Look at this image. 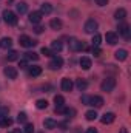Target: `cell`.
I'll return each mask as SVG.
<instances>
[{"mask_svg": "<svg viewBox=\"0 0 131 133\" xmlns=\"http://www.w3.org/2000/svg\"><path fill=\"white\" fill-rule=\"evenodd\" d=\"M114 56H116V59L117 61H127V57H128V51L127 50H123V48H120V50H117L116 53H114Z\"/></svg>", "mask_w": 131, "mask_h": 133, "instance_id": "15", "label": "cell"}, {"mask_svg": "<svg viewBox=\"0 0 131 133\" xmlns=\"http://www.w3.org/2000/svg\"><path fill=\"white\" fill-rule=\"evenodd\" d=\"M80 101H82V104L88 105V102H90V96H82V98H80Z\"/></svg>", "mask_w": 131, "mask_h": 133, "instance_id": "39", "label": "cell"}, {"mask_svg": "<svg viewBox=\"0 0 131 133\" xmlns=\"http://www.w3.org/2000/svg\"><path fill=\"white\" fill-rule=\"evenodd\" d=\"M69 48H71L72 51H80V50L85 48V45H83L80 40H77V39H71V40H69Z\"/></svg>", "mask_w": 131, "mask_h": 133, "instance_id": "9", "label": "cell"}, {"mask_svg": "<svg viewBox=\"0 0 131 133\" xmlns=\"http://www.w3.org/2000/svg\"><path fill=\"white\" fill-rule=\"evenodd\" d=\"M23 133H34V125L30 124V122H26L25 124V129H23Z\"/></svg>", "mask_w": 131, "mask_h": 133, "instance_id": "34", "label": "cell"}, {"mask_svg": "<svg viewBox=\"0 0 131 133\" xmlns=\"http://www.w3.org/2000/svg\"><path fill=\"white\" fill-rule=\"evenodd\" d=\"M85 118H86L88 121H96V119H97V113H96V110H88V111L85 113Z\"/></svg>", "mask_w": 131, "mask_h": 133, "instance_id": "27", "label": "cell"}, {"mask_svg": "<svg viewBox=\"0 0 131 133\" xmlns=\"http://www.w3.org/2000/svg\"><path fill=\"white\" fill-rule=\"evenodd\" d=\"M79 64H80V66H82L83 70H90V68H91V59H90V57H80Z\"/></svg>", "mask_w": 131, "mask_h": 133, "instance_id": "21", "label": "cell"}, {"mask_svg": "<svg viewBox=\"0 0 131 133\" xmlns=\"http://www.w3.org/2000/svg\"><path fill=\"white\" fill-rule=\"evenodd\" d=\"M105 40H106L110 45H116V43L119 42V36L116 33H113V31H108V33L105 34Z\"/></svg>", "mask_w": 131, "mask_h": 133, "instance_id": "10", "label": "cell"}, {"mask_svg": "<svg viewBox=\"0 0 131 133\" xmlns=\"http://www.w3.org/2000/svg\"><path fill=\"white\" fill-rule=\"evenodd\" d=\"M3 73L8 79H16L17 77V68H14V66H6L3 70Z\"/></svg>", "mask_w": 131, "mask_h": 133, "instance_id": "11", "label": "cell"}, {"mask_svg": "<svg viewBox=\"0 0 131 133\" xmlns=\"http://www.w3.org/2000/svg\"><path fill=\"white\" fill-rule=\"evenodd\" d=\"M96 3H97L99 6H105L108 3V0H96Z\"/></svg>", "mask_w": 131, "mask_h": 133, "instance_id": "40", "label": "cell"}, {"mask_svg": "<svg viewBox=\"0 0 131 133\" xmlns=\"http://www.w3.org/2000/svg\"><path fill=\"white\" fill-rule=\"evenodd\" d=\"M12 133H23V132H22L20 129H16V130H14V132H12Z\"/></svg>", "mask_w": 131, "mask_h": 133, "instance_id": "43", "label": "cell"}, {"mask_svg": "<svg viewBox=\"0 0 131 133\" xmlns=\"http://www.w3.org/2000/svg\"><path fill=\"white\" fill-rule=\"evenodd\" d=\"M93 53H94V56H100V53H102V51H100V48H99V46H93Z\"/></svg>", "mask_w": 131, "mask_h": 133, "instance_id": "38", "label": "cell"}, {"mask_svg": "<svg viewBox=\"0 0 131 133\" xmlns=\"http://www.w3.org/2000/svg\"><path fill=\"white\" fill-rule=\"evenodd\" d=\"M76 87H77L80 91H83V90H86V87H88V82H86L85 79H77V81H76Z\"/></svg>", "mask_w": 131, "mask_h": 133, "instance_id": "24", "label": "cell"}, {"mask_svg": "<svg viewBox=\"0 0 131 133\" xmlns=\"http://www.w3.org/2000/svg\"><path fill=\"white\" fill-rule=\"evenodd\" d=\"M16 11H17V14H25V12L28 11L26 2H19V3L16 5Z\"/></svg>", "mask_w": 131, "mask_h": 133, "instance_id": "18", "label": "cell"}, {"mask_svg": "<svg viewBox=\"0 0 131 133\" xmlns=\"http://www.w3.org/2000/svg\"><path fill=\"white\" fill-rule=\"evenodd\" d=\"M40 12H42V16H48V14H51V12H53V5H51V3H42V6H40Z\"/></svg>", "mask_w": 131, "mask_h": 133, "instance_id": "16", "label": "cell"}, {"mask_svg": "<svg viewBox=\"0 0 131 133\" xmlns=\"http://www.w3.org/2000/svg\"><path fill=\"white\" fill-rule=\"evenodd\" d=\"M85 133H97V130L96 129H93V127H90V129H86V132Z\"/></svg>", "mask_w": 131, "mask_h": 133, "instance_id": "41", "label": "cell"}, {"mask_svg": "<svg viewBox=\"0 0 131 133\" xmlns=\"http://www.w3.org/2000/svg\"><path fill=\"white\" fill-rule=\"evenodd\" d=\"M42 54H45V56H48V57H53V56H54V53H53L49 48H45V46L42 48Z\"/></svg>", "mask_w": 131, "mask_h": 133, "instance_id": "35", "label": "cell"}, {"mask_svg": "<svg viewBox=\"0 0 131 133\" xmlns=\"http://www.w3.org/2000/svg\"><path fill=\"white\" fill-rule=\"evenodd\" d=\"M88 105H93V107H96V108H100V107L103 105V98H102V96H90Z\"/></svg>", "mask_w": 131, "mask_h": 133, "instance_id": "8", "label": "cell"}, {"mask_svg": "<svg viewBox=\"0 0 131 133\" xmlns=\"http://www.w3.org/2000/svg\"><path fill=\"white\" fill-rule=\"evenodd\" d=\"M8 107H0V118H5V116H8Z\"/></svg>", "mask_w": 131, "mask_h": 133, "instance_id": "36", "label": "cell"}, {"mask_svg": "<svg viewBox=\"0 0 131 133\" xmlns=\"http://www.w3.org/2000/svg\"><path fill=\"white\" fill-rule=\"evenodd\" d=\"M100 42H102V36L100 34H93V46H99L100 45Z\"/></svg>", "mask_w": 131, "mask_h": 133, "instance_id": "31", "label": "cell"}, {"mask_svg": "<svg viewBox=\"0 0 131 133\" xmlns=\"http://www.w3.org/2000/svg\"><path fill=\"white\" fill-rule=\"evenodd\" d=\"M62 65H63V59H62L60 56L56 54V56L51 57V62H49V68H51V70H60Z\"/></svg>", "mask_w": 131, "mask_h": 133, "instance_id": "5", "label": "cell"}, {"mask_svg": "<svg viewBox=\"0 0 131 133\" xmlns=\"http://www.w3.org/2000/svg\"><path fill=\"white\" fill-rule=\"evenodd\" d=\"M114 119H116V115L113 113V111H108V113H105L103 116H102V124H111V122H114Z\"/></svg>", "mask_w": 131, "mask_h": 133, "instance_id": "13", "label": "cell"}, {"mask_svg": "<svg viewBox=\"0 0 131 133\" xmlns=\"http://www.w3.org/2000/svg\"><path fill=\"white\" fill-rule=\"evenodd\" d=\"M11 46H12V39H11V37H3V39L0 40V48L9 50Z\"/></svg>", "mask_w": 131, "mask_h": 133, "instance_id": "17", "label": "cell"}, {"mask_svg": "<svg viewBox=\"0 0 131 133\" xmlns=\"http://www.w3.org/2000/svg\"><path fill=\"white\" fill-rule=\"evenodd\" d=\"M120 133H128V130H127V129H122V130H120Z\"/></svg>", "mask_w": 131, "mask_h": 133, "instance_id": "44", "label": "cell"}, {"mask_svg": "<svg viewBox=\"0 0 131 133\" xmlns=\"http://www.w3.org/2000/svg\"><path fill=\"white\" fill-rule=\"evenodd\" d=\"M42 12L40 11H33V12H30V17H28V20L34 23V25H37V23H40V20H42Z\"/></svg>", "mask_w": 131, "mask_h": 133, "instance_id": "7", "label": "cell"}, {"mask_svg": "<svg viewBox=\"0 0 131 133\" xmlns=\"http://www.w3.org/2000/svg\"><path fill=\"white\" fill-rule=\"evenodd\" d=\"M62 50V42L60 40H54L53 43H51V51L53 53H59Z\"/></svg>", "mask_w": 131, "mask_h": 133, "instance_id": "25", "label": "cell"}, {"mask_svg": "<svg viewBox=\"0 0 131 133\" xmlns=\"http://www.w3.org/2000/svg\"><path fill=\"white\" fill-rule=\"evenodd\" d=\"M12 124V121L8 118V116H5V118H0V127H9Z\"/></svg>", "mask_w": 131, "mask_h": 133, "instance_id": "30", "label": "cell"}, {"mask_svg": "<svg viewBox=\"0 0 131 133\" xmlns=\"http://www.w3.org/2000/svg\"><path fill=\"white\" fill-rule=\"evenodd\" d=\"M43 125H45V129L53 130V129H56V127H57V121H54L53 118H48V119H45V121H43Z\"/></svg>", "mask_w": 131, "mask_h": 133, "instance_id": "19", "label": "cell"}, {"mask_svg": "<svg viewBox=\"0 0 131 133\" xmlns=\"http://www.w3.org/2000/svg\"><path fill=\"white\" fill-rule=\"evenodd\" d=\"M17 121L20 122V124H26V121H28V116H26V113H19L17 115Z\"/></svg>", "mask_w": 131, "mask_h": 133, "instance_id": "32", "label": "cell"}, {"mask_svg": "<svg viewBox=\"0 0 131 133\" xmlns=\"http://www.w3.org/2000/svg\"><path fill=\"white\" fill-rule=\"evenodd\" d=\"M42 74V66H30V76H33V77H37V76H40Z\"/></svg>", "mask_w": 131, "mask_h": 133, "instance_id": "22", "label": "cell"}, {"mask_svg": "<svg viewBox=\"0 0 131 133\" xmlns=\"http://www.w3.org/2000/svg\"><path fill=\"white\" fill-rule=\"evenodd\" d=\"M26 65H28L26 61H22V62H20V68H26Z\"/></svg>", "mask_w": 131, "mask_h": 133, "instance_id": "42", "label": "cell"}, {"mask_svg": "<svg viewBox=\"0 0 131 133\" xmlns=\"http://www.w3.org/2000/svg\"><path fill=\"white\" fill-rule=\"evenodd\" d=\"M49 26H51V30H60L62 28V20L60 19H53L51 22H49Z\"/></svg>", "mask_w": 131, "mask_h": 133, "instance_id": "23", "label": "cell"}, {"mask_svg": "<svg viewBox=\"0 0 131 133\" xmlns=\"http://www.w3.org/2000/svg\"><path fill=\"white\" fill-rule=\"evenodd\" d=\"M43 30H45V28H43L42 25H37V26L34 28V33H35V34H42V33H43Z\"/></svg>", "mask_w": 131, "mask_h": 133, "instance_id": "37", "label": "cell"}, {"mask_svg": "<svg viewBox=\"0 0 131 133\" xmlns=\"http://www.w3.org/2000/svg\"><path fill=\"white\" fill-rule=\"evenodd\" d=\"M97 28H99V23L94 20V19L86 20V22H85V26H83V30H85V33L86 34H96Z\"/></svg>", "mask_w": 131, "mask_h": 133, "instance_id": "3", "label": "cell"}, {"mask_svg": "<svg viewBox=\"0 0 131 133\" xmlns=\"http://www.w3.org/2000/svg\"><path fill=\"white\" fill-rule=\"evenodd\" d=\"M100 88H102V91H106V93L113 91V90L116 88V79H114V77H106V79H103L102 84H100Z\"/></svg>", "mask_w": 131, "mask_h": 133, "instance_id": "1", "label": "cell"}, {"mask_svg": "<svg viewBox=\"0 0 131 133\" xmlns=\"http://www.w3.org/2000/svg\"><path fill=\"white\" fill-rule=\"evenodd\" d=\"M19 43H20L22 46H25V48H33V46L37 45V40L31 39L30 36H20V37H19Z\"/></svg>", "mask_w": 131, "mask_h": 133, "instance_id": "4", "label": "cell"}, {"mask_svg": "<svg viewBox=\"0 0 131 133\" xmlns=\"http://www.w3.org/2000/svg\"><path fill=\"white\" fill-rule=\"evenodd\" d=\"M6 59H8V62H14V61H17V59H19V53H17V51H14V50H11V51L6 54Z\"/></svg>", "mask_w": 131, "mask_h": 133, "instance_id": "26", "label": "cell"}, {"mask_svg": "<svg viewBox=\"0 0 131 133\" xmlns=\"http://www.w3.org/2000/svg\"><path fill=\"white\" fill-rule=\"evenodd\" d=\"M63 115L66 116H69V118H74V115H76V110L74 108H63V111H62Z\"/></svg>", "mask_w": 131, "mask_h": 133, "instance_id": "33", "label": "cell"}, {"mask_svg": "<svg viewBox=\"0 0 131 133\" xmlns=\"http://www.w3.org/2000/svg\"><path fill=\"white\" fill-rule=\"evenodd\" d=\"M60 87H62V90H63V91H71V90H72V87H74V84H72V81H71V79L63 77V79H62Z\"/></svg>", "mask_w": 131, "mask_h": 133, "instance_id": "12", "label": "cell"}, {"mask_svg": "<svg viewBox=\"0 0 131 133\" xmlns=\"http://www.w3.org/2000/svg\"><path fill=\"white\" fill-rule=\"evenodd\" d=\"M54 104H56V111L57 113H62L63 111V105H65V98L63 96H60V95H57V96H54Z\"/></svg>", "mask_w": 131, "mask_h": 133, "instance_id": "6", "label": "cell"}, {"mask_svg": "<svg viewBox=\"0 0 131 133\" xmlns=\"http://www.w3.org/2000/svg\"><path fill=\"white\" fill-rule=\"evenodd\" d=\"M25 57L26 59H30V61H39V54L37 53H34V51H28V53H25Z\"/></svg>", "mask_w": 131, "mask_h": 133, "instance_id": "29", "label": "cell"}, {"mask_svg": "<svg viewBox=\"0 0 131 133\" xmlns=\"http://www.w3.org/2000/svg\"><path fill=\"white\" fill-rule=\"evenodd\" d=\"M2 17H3V20H5L8 25H16V23H17V16H16V12H12V11H9V9H5L3 14H2Z\"/></svg>", "mask_w": 131, "mask_h": 133, "instance_id": "2", "label": "cell"}, {"mask_svg": "<svg viewBox=\"0 0 131 133\" xmlns=\"http://www.w3.org/2000/svg\"><path fill=\"white\" fill-rule=\"evenodd\" d=\"M35 107H37L39 110H43V108L48 107V101L46 99H39L37 102H35Z\"/></svg>", "mask_w": 131, "mask_h": 133, "instance_id": "28", "label": "cell"}, {"mask_svg": "<svg viewBox=\"0 0 131 133\" xmlns=\"http://www.w3.org/2000/svg\"><path fill=\"white\" fill-rule=\"evenodd\" d=\"M125 17H127V9H123V8L116 9V12H114V19L116 20H123Z\"/></svg>", "mask_w": 131, "mask_h": 133, "instance_id": "20", "label": "cell"}, {"mask_svg": "<svg viewBox=\"0 0 131 133\" xmlns=\"http://www.w3.org/2000/svg\"><path fill=\"white\" fill-rule=\"evenodd\" d=\"M119 34L123 37V39H130V26L127 25V23H122L120 26H119Z\"/></svg>", "mask_w": 131, "mask_h": 133, "instance_id": "14", "label": "cell"}]
</instances>
